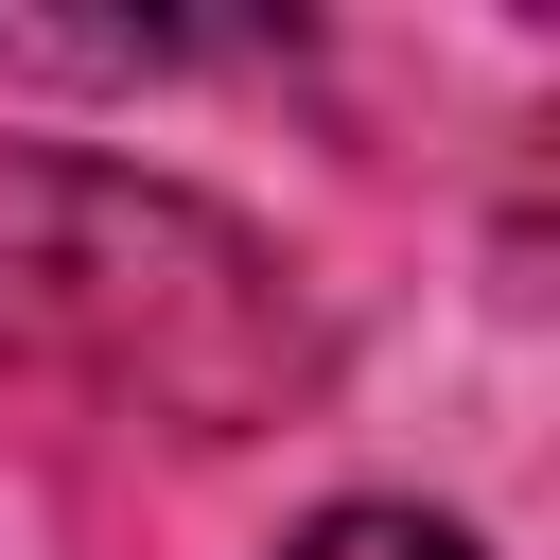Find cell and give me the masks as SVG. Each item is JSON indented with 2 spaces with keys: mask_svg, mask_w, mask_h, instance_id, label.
Segmentation results:
<instances>
[{
  "mask_svg": "<svg viewBox=\"0 0 560 560\" xmlns=\"http://www.w3.org/2000/svg\"><path fill=\"white\" fill-rule=\"evenodd\" d=\"M0 350L175 438H245L315 385V315L280 245L105 158H0Z\"/></svg>",
  "mask_w": 560,
  "mask_h": 560,
  "instance_id": "obj_1",
  "label": "cell"
},
{
  "mask_svg": "<svg viewBox=\"0 0 560 560\" xmlns=\"http://www.w3.org/2000/svg\"><path fill=\"white\" fill-rule=\"evenodd\" d=\"M280 560H472L455 525H420V508H315Z\"/></svg>",
  "mask_w": 560,
  "mask_h": 560,
  "instance_id": "obj_2",
  "label": "cell"
}]
</instances>
